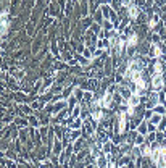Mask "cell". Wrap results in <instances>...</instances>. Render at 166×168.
<instances>
[{"instance_id":"1","label":"cell","mask_w":166,"mask_h":168,"mask_svg":"<svg viewBox=\"0 0 166 168\" xmlns=\"http://www.w3.org/2000/svg\"><path fill=\"white\" fill-rule=\"evenodd\" d=\"M152 87L155 90H161L165 87V79H163V74H153L152 78Z\"/></svg>"},{"instance_id":"2","label":"cell","mask_w":166,"mask_h":168,"mask_svg":"<svg viewBox=\"0 0 166 168\" xmlns=\"http://www.w3.org/2000/svg\"><path fill=\"white\" fill-rule=\"evenodd\" d=\"M126 118H127V113H124V112L118 118V131L119 132H124V129H126Z\"/></svg>"},{"instance_id":"3","label":"cell","mask_w":166,"mask_h":168,"mask_svg":"<svg viewBox=\"0 0 166 168\" xmlns=\"http://www.w3.org/2000/svg\"><path fill=\"white\" fill-rule=\"evenodd\" d=\"M137 42H139V36H137L136 32H131V34H129V37H127V41H126L127 47H136V45H137Z\"/></svg>"},{"instance_id":"4","label":"cell","mask_w":166,"mask_h":168,"mask_svg":"<svg viewBox=\"0 0 166 168\" xmlns=\"http://www.w3.org/2000/svg\"><path fill=\"white\" fill-rule=\"evenodd\" d=\"M139 102H140L139 94H132V95L129 97V100H127V107H132V108H136V107L139 105Z\"/></svg>"},{"instance_id":"5","label":"cell","mask_w":166,"mask_h":168,"mask_svg":"<svg viewBox=\"0 0 166 168\" xmlns=\"http://www.w3.org/2000/svg\"><path fill=\"white\" fill-rule=\"evenodd\" d=\"M127 13H129V18L136 19L137 16H139V8H137L136 5H132V3H131V5L127 6Z\"/></svg>"},{"instance_id":"6","label":"cell","mask_w":166,"mask_h":168,"mask_svg":"<svg viewBox=\"0 0 166 168\" xmlns=\"http://www.w3.org/2000/svg\"><path fill=\"white\" fill-rule=\"evenodd\" d=\"M8 31V16L7 13H2V34H7Z\"/></svg>"},{"instance_id":"7","label":"cell","mask_w":166,"mask_h":168,"mask_svg":"<svg viewBox=\"0 0 166 168\" xmlns=\"http://www.w3.org/2000/svg\"><path fill=\"white\" fill-rule=\"evenodd\" d=\"M92 116H94V118L97 120V121H100V120H102V116H103V115H102V110L95 107V108H94V112H92Z\"/></svg>"},{"instance_id":"8","label":"cell","mask_w":166,"mask_h":168,"mask_svg":"<svg viewBox=\"0 0 166 168\" xmlns=\"http://www.w3.org/2000/svg\"><path fill=\"white\" fill-rule=\"evenodd\" d=\"M160 55H161V47H160L158 44L153 45V57H155V58H160Z\"/></svg>"},{"instance_id":"9","label":"cell","mask_w":166,"mask_h":168,"mask_svg":"<svg viewBox=\"0 0 166 168\" xmlns=\"http://www.w3.org/2000/svg\"><path fill=\"white\" fill-rule=\"evenodd\" d=\"M156 21H158V18H156V16H155V18H152V19L148 21V28H150V29H152V28H155Z\"/></svg>"},{"instance_id":"10","label":"cell","mask_w":166,"mask_h":168,"mask_svg":"<svg viewBox=\"0 0 166 168\" xmlns=\"http://www.w3.org/2000/svg\"><path fill=\"white\" fill-rule=\"evenodd\" d=\"M155 112H156V113H163V112H165V108L158 105V107H155Z\"/></svg>"},{"instance_id":"11","label":"cell","mask_w":166,"mask_h":168,"mask_svg":"<svg viewBox=\"0 0 166 168\" xmlns=\"http://www.w3.org/2000/svg\"><path fill=\"white\" fill-rule=\"evenodd\" d=\"M158 120H160V116H158V115H155V116L152 118V123H158Z\"/></svg>"}]
</instances>
